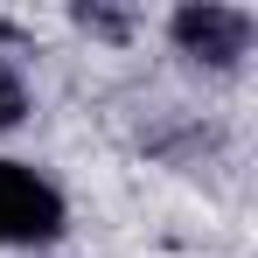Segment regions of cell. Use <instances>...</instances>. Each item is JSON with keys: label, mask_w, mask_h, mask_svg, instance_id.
<instances>
[{"label": "cell", "mask_w": 258, "mask_h": 258, "mask_svg": "<svg viewBox=\"0 0 258 258\" xmlns=\"http://www.w3.org/2000/svg\"><path fill=\"white\" fill-rule=\"evenodd\" d=\"M14 119H21V84L0 70V126H14Z\"/></svg>", "instance_id": "3"}, {"label": "cell", "mask_w": 258, "mask_h": 258, "mask_svg": "<svg viewBox=\"0 0 258 258\" xmlns=\"http://www.w3.org/2000/svg\"><path fill=\"white\" fill-rule=\"evenodd\" d=\"M63 230V196L35 181L28 168H14V161H0V237H14V244H42Z\"/></svg>", "instance_id": "1"}, {"label": "cell", "mask_w": 258, "mask_h": 258, "mask_svg": "<svg viewBox=\"0 0 258 258\" xmlns=\"http://www.w3.org/2000/svg\"><path fill=\"white\" fill-rule=\"evenodd\" d=\"M174 42L188 49V56H203V63H237L244 42H251V21H244L237 7L203 0V7H181V14H174Z\"/></svg>", "instance_id": "2"}]
</instances>
